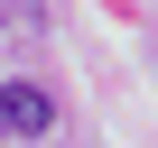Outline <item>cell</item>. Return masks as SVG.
Wrapping results in <instances>:
<instances>
[{
    "instance_id": "6da1fadb",
    "label": "cell",
    "mask_w": 158,
    "mask_h": 148,
    "mask_svg": "<svg viewBox=\"0 0 158 148\" xmlns=\"http://www.w3.org/2000/svg\"><path fill=\"white\" fill-rule=\"evenodd\" d=\"M0 130H10V139H47V130H56L47 84H0Z\"/></svg>"
}]
</instances>
